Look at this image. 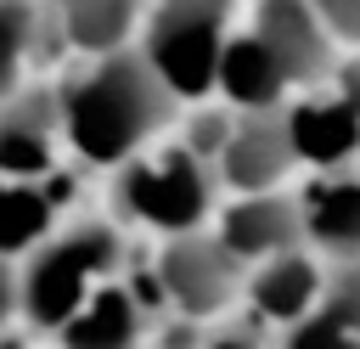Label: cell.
Masks as SVG:
<instances>
[{
    "label": "cell",
    "instance_id": "cell-1",
    "mask_svg": "<svg viewBox=\"0 0 360 349\" xmlns=\"http://www.w3.org/2000/svg\"><path fill=\"white\" fill-rule=\"evenodd\" d=\"M56 90H62L68 152L84 169H118V163H129L180 113V96L152 68V56L141 51V39L118 45V51H101V56H84V68L68 73Z\"/></svg>",
    "mask_w": 360,
    "mask_h": 349
},
{
    "label": "cell",
    "instance_id": "cell-2",
    "mask_svg": "<svg viewBox=\"0 0 360 349\" xmlns=\"http://www.w3.org/2000/svg\"><path fill=\"white\" fill-rule=\"evenodd\" d=\"M124 265V231L118 220L79 214L56 225L34 253H22V321L34 332H56L101 281H112Z\"/></svg>",
    "mask_w": 360,
    "mask_h": 349
},
{
    "label": "cell",
    "instance_id": "cell-3",
    "mask_svg": "<svg viewBox=\"0 0 360 349\" xmlns=\"http://www.w3.org/2000/svg\"><path fill=\"white\" fill-rule=\"evenodd\" d=\"M219 186H225L219 163H208L186 141L158 146V152L146 146V152H135L129 163L112 169V214L129 220V225L163 231V236L202 231V220L214 214Z\"/></svg>",
    "mask_w": 360,
    "mask_h": 349
},
{
    "label": "cell",
    "instance_id": "cell-4",
    "mask_svg": "<svg viewBox=\"0 0 360 349\" xmlns=\"http://www.w3.org/2000/svg\"><path fill=\"white\" fill-rule=\"evenodd\" d=\"M236 0H152L141 23V51L169 79L180 101H202L219 73V51L231 39Z\"/></svg>",
    "mask_w": 360,
    "mask_h": 349
},
{
    "label": "cell",
    "instance_id": "cell-5",
    "mask_svg": "<svg viewBox=\"0 0 360 349\" xmlns=\"http://www.w3.org/2000/svg\"><path fill=\"white\" fill-rule=\"evenodd\" d=\"M158 281L169 293V304L186 321H214L219 310H231V298L248 287V265L225 248L219 231H180L163 236L158 248Z\"/></svg>",
    "mask_w": 360,
    "mask_h": 349
},
{
    "label": "cell",
    "instance_id": "cell-6",
    "mask_svg": "<svg viewBox=\"0 0 360 349\" xmlns=\"http://www.w3.org/2000/svg\"><path fill=\"white\" fill-rule=\"evenodd\" d=\"M248 28L276 51V62L287 68L292 90L332 84V73H338V34H332V23L321 17L315 0H253V23Z\"/></svg>",
    "mask_w": 360,
    "mask_h": 349
},
{
    "label": "cell",
    "instance_id": "cell-7",
    "mask_svg": "<svg viewBox=\"0 0 360 349\" xmlns=\"http://www.w3.org/2000/svg\"><path fill=\"white\" fill-rule=\"evenodd\" d=\"M68 135H62V90L56 84H22L0 101V174L45 180L62 169Z\"/></svg>",
    "mask_w": 360,
    "mask_h": 349
},
{
    "label": "cell",
    "instance_id": "cell-8",
    "mask_svg": "<svg viewBox=\"0 0 360 349\" xmlns=\"http://www.w3.org/2000/svg\"><path fill=\"white\" fill-rule=\"evenodd\" d=\"M292 163H298V152H292L287 107L236 113V129H231V141L219 152V180L231 191H276Z\"/></svg>",
    "mask_w": 360,
    "mask_h": 349
},
{
    "label": "cell",
    "instance_id": "cell-9",
    "mask_svg": "<svg viewBox=\"0 0 360 349\" xmlns=\"http://www.w3.org/2000/svg\"><path fill=\"white\" fill-rule=\"evenodd\" d=\"M225 248L242 259V265H259V259H276L287 248H298L309 231H304V203L281 197V191H236L231 208H219V225Z\"/></svg>",
    "mask_w": 360,
    "mask_h": 349
},
{
    "label": "cell",
    "instance_id": "cell-10",
    "mask_svg": "<svg viewBox=\"0 0 360 349\" xmlns=\"http://www.w3.org/2000/svg\"><path fill=\"white\" fill-rule=\"evenodd\" d=\"M287 129H292V152L309 169H343L360 152V107L338 90L326 96H298L287 107Z\"/></svg>",
    "mask_w": 360,
    "mask_h": 349
},
{
    "label": "cell",
    "instance_id": "cell-11",
    "mask_svg": "<svg viewBox=\"0 0 360 349\" xmlns=\"http://www.w3.org/2000/svg\"><path fill=\"white\" fill-rule=\"evenodd\" d=\"M146 304L124 281H101L51 338L56 349H141L146 343Z\"/></svg>",
    "mask_w": 360,
    "mask_h": 349
},
{
    "label": "cell",
    "instance_id": "cell-12",
    "mask_svg": "<svg viewBox=\"0 0 360 349\" xmlns=\"http://www.w3.org/2000/svg\"><path fill=\"white\" fill-rule=\"evenodd\" d=\"M214 90L225 96V107L236 113H253V107H287V68L276 62V51L253 34V28H236L219 51V73H214Z\"/></svg>",
    "mask_w": 360,
    "mask_h": 349
},
{
    "label": "cell",
    "instance_id": "cell-13",
    "mask_svg": "<svg viewBox=\"0 0 360 349\" xmlns=\"http://www.w3.org/2000/svg\"><path fill=\"white\" fill-rule=\"evenodd\" d=\"M62 225V169L45 180L0 174V253L22 259Z\"/></svg>",
    "mask_w": 360,
    "mask_h": 349
},
{
    "label": "cell",
    "instance_id": "cell-14",
    "mask_svg": "<svg viewBox=\"0 0 360 349\" xmlns=\"http://www.w3.org/2000/svg\"><path fill=\"white\" fill-rule=\"evenodd\" d=\"M321 287H326V281H321L315 259L298 253V248H287V253H276V259H259L253 276H248L253 310L270 315V321H281V326H292V321H304L309 310H321Z\"/></svg>",
    "mask_w": 360,
    "mask_h": 349
},
{
    "label": "cell",
    "instance_id": "cell-15",
    "mask_svg": "<svg viewBox=\"0 0 360 349\" xmlns=\"http://www.w3.org/2000/svg\"><path fill=\"white\" fill-rule=\"evenodd\" d=\"M146 6L152 0H56V17H62V34H68V51L101 56V51L135 45Z\"/></svg>",
    "mask_w": 360,
    "mask_h": 349
},
{
    "label": "cell",
    "instance_id": "cell-16",
    "mask_svg": "<svg viewBox=\"0 0 360 349\" xmlns=\"http://www.w3.org/2000/svg\"><path fill=\"white\" fill-rule=\"evenodd\" d=\"M304 231L326 253H360V174H332L304 197Z\"/></svg>",
    "mask_w": 360,
    "mask_h": 349
},
{
    "label": "cell",
    "instance_id": "cell-17",
    "mask_svg": "<svg viewBox=\"0 0 360 349\" xmlns=\"http://www.w3.org/2000/svg\"><path fill=\"white\" fill-rule=\"evenodd\" d=\"M321 310L360 332V253L338 259V270H332V276H326V287H321Z\"/></svg>",
    "mask_w": 360,
    "mask_h": 349
},
{
    "label": "cell",
    "instance_id": "cell-18",
    "mask_svg": "<svg viewBox=\"0 0 360 349\" xmlns=\"http://www.w3.org/2000/svg\"><path fill=\"white\" fill-rule=\"evenodd\" d=\"M231 129H236V107L225 113V107H202V113H191L186 118V146L191 152H202L208 163H219V152H225V141H231Z\"/></svg>",
    "mask_w": 360,
    "mask_h": 349
},
{
    "label": "cell",
    "instance_id": "cell-19",
    "mask_svg": "<svg viewBox=\"0 0 360 349\" xmlns=\"http://www.w3.org/2000/svg\"><path fill=\"white\" fill-rule=\"evenodd\" d=\"M11 321H22V259L0 253V332Z\"/></svg>",
    "mask_w": 360,
    "mask_h": 349
},
{
    "label": "cell",
    "instance_id": "cell-20",
    "mask_svg": "<svg viewBox=\"0 0 360 349\" xmlns=\"http://www.w3.org/2000/svg\"><path fill=\"white\" fill-rule=\"evenodd\" d=\"M338 39H360V0H315Z\"/></svg>",
    "mask_w": 360,
    "mask_h": 349
},
{
    "label": "cell",
    "instance_id": "cell-21",
    "mask_svg": "<svg viewBox=\"0 0 360 349\" xmlns=\"http://www.w3.org/2000/svg\"><path fill=\"white\" fill-rule=\"evenodd\" d=\"M197 349H259V338L248 332V326H219L214 338H202Z\"/></svg>",
    "mask_w": 360,
    "mask_h": 349
},
{
    "label": "cell",
    "instance_id": "cell-22",
    "mask_svg": "<svg viewBox=\"0 0 360 349\" xmlns=\"http://www.w3.org/2000/svg\"><path fill=\"white\" fill-rule=\"evenodd\" d=\"M332 90H338V96H349V101L360 107V56L338 62V73H332Z\"/></svg>",
    "mask_w": 360,
    "mask_h": 349
},
{
    "label": "cell",
    "instance_id": "cell-23",
    "mask_svg": "<svg viewBox=\"0 0 360 349\" xmlns=\"http://www.w3.org/2000/svg\"><path fill=\"white\" fill-rule=\"evenodd\" d=\"M338 349H360V332H349V338H343V343H338Z\"/></svg>",
    "mask_w": 360,
    "mask_h": 349
},
{
    "label": "cell",
    "instance_id": "cell-24",
    "mask_svg": "<svg viewBox=\"0 0 360 349\" xmlns=\"http://www.w3.org/2000/svg\"><path fill=\"white\" fill-rule=\"evenodd\" d=\"M152 349H186V343H152Z\"/></svg>",
    "mask_w": 360,
    "mask_h": 349
}]
</instances>
